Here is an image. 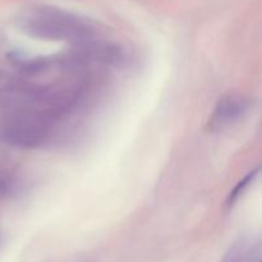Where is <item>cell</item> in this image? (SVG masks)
<instances>
[{
	"instance_id": "2",
	"label": "cell",
	"mask_w": 262,
	"mask_h": 262,
	"mask_svg": "<svg viewBox=\"0 0 262 262\" xmlns=\"http://www.w3.org/2000/svg\"><path fill=\"white\" fill-rule=\"evenodd\" d=\"M257 174H258V169L257 170L251 171V173L248 174V176L246 177L243 181H241L239 183H238V186L235 187L232 192H230L229 197H228V201H227L228 206H233V205H234V202L238 201V199L241 197V194L245 193L246 189L250 187V184L253 183V181H255V178L257 177Z\"/></svg>"
},
{
	"instance_id": "1",
	"label": "cell",
	"mask_w": 262,
	"mask_h": 262,
	"mask_svg": "<svg viewBox=\"0 0 262 262\" xmlns=\"http://www.w3.org/2000/svg\"><path fill=\"white\" fill-rule=\"evenodd\" d=\"M248 110V102L238 95H228L217 102L210 125L212 129H220L237 122Z\"/></svg>"
}]
</instances>
